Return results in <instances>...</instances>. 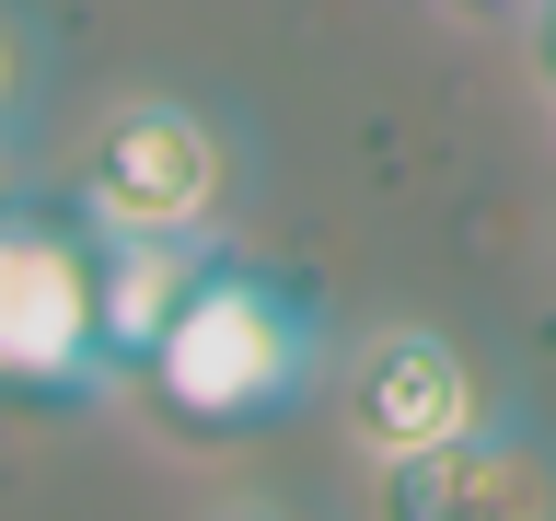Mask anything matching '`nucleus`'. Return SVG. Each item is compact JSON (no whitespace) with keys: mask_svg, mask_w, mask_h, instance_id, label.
Masks as SVG:
<instances>
[{"mask_svg":"<svg viewBox=\"0 0 556 521\" xmlns=\"http://www.w3.org/2000/svg\"><path fill=\"white\" fill-rule=\"evenodd\" d=\"M325 371H337V347H325V325H313L302 290H278L267 267H220L208 255L198 290H186V313L163 325V347L139 359V382L163 394L174 429H278V417H302L313 394H325Z\"/></svg>","mask_w":556,"mask_h":521,"instance_id":"f257e3e1","label":"nucleus"},{"mask_svg":"<svg viewBox=\"0 0 556 521\" xmlns=\"http://www.w3.org/2000/svg\"><path fill=\"white\" fill-rule=\"evenodd\" d=\"M243 198L232 128L186 93H104L70 139V220L81 232H220Z\"/></svg>","mask_w":556,"mask_h":521,"instance_id":"f03ea898","label":"nucleus"},{"mask_svg":"<svg viewBox=\"0 0 556 521\" xmlns=\"http://www.w3.org/2000/svg\"><path fill=\"white\" fill-rule=\"evenodd\" d=\"M0 394H35V406H104L116 394L81 220L0 208Z\"/></svg>","mask_w":556,"mask_h":521,"instance_id":"7ed1b4c3","label":"nucleus"},{"mask_svg":"<svg viewBox=\"0 0 556 521\" xmlns=\"http://www.w3.org/2000/svg\"><path fill=\"white\" fill-rule=\"evenodd\" d=\"M337 429L359 463H394V452H429V441H464L498 417V382L476 371V347L441 336V325H371V336L337 347Z\"/></svg>","mask_w":556,"mask_h":521,"instance_id":"20e7f679","label":"nucleus"},{"mask_svg":"<svg viewBox=\"0 0 556 521\" xmlns=\"http://www.w3.org/2000/svg\"><path fill=\"white\" fill-rule=\"evenodd\" d=\"M371 521H556V452L510 417L371 463Z\"/></svg>","mask_w":556,"mask_h":521,"instance_id":"39448f33","label":"nucleus"},{"mask_svg":"<svg viewBox=\"0 0 556 521\" xmlns=\"http://www.w3.org/2000/svg\"><path fill=\"white\" fill-rule=\"evenodd\" d=\"M198 267H208L198 232H93V325H104V359L116 371H139L163 347V325L186 313Z\"/></svg>","mask_w":556,"mask_h":521,"instance_id":"423d86ee","label":"nucleus"},{"mask_svg":"<svg viewBox=\"0 0 556 521\" xmlns=\"http://www.w3.org/2000/svg\"><path fill=\"white\" fill-rule=\"evenodd\" d=\"M24 93H35V47H24V24L0 12V139L24 128Z\"/></svg>","mask_w":556,"mask_h":521,"instance_id":"0eeeda50","label":"nucleus"},{"mask_svg":"<svg viewBox=\"0 0 556 521\" xmlns=\"http://www.w3.org/2000/svg\"><path fill=\"white\" fill-rule=\"evenodd\" d=\"M521 47H533V81H545V104H556V0L521 12Z\"/></svg>","mask_w":556,"mask_h":521,"instance_id":"6e6552de","label":"nucleus"},{"mask_svg":"<svg viewBox=\"0 0 556 521\" xmlns=\"http://www.w3.org/2000/svg\"><path fill=\"white\" fill-rule=\"evenodd\" d=\"M208 521H302V510H278V498H220Z\"/></svg>","mask_w":556,"mask_h":521,"instance_id":"1a4fd4ad","label":"nucleus"},{"mask_svg":"<svg viewBox=\"0 0 556 521\" xmlns=\"http://www.w3.org/2000/svg\"><path fill=\"white\" fill-rule=\"evenodd\" d=\"M452 12H476V24H510V12H533V0H452Z\"/></svg>","mask_w":556,"mask_h":521,"instance_id":"9d476101","label":"nucleus"},{"mask_svg":"<svg viewBox=\"0 0 556 521\" xmlns=\"http://www.w3.org/2000/svg\"><path fill=\"white\" fill-rule=\"evenodd\" d=\"M12 198H24V186H12V139H0V208H12Z\"/></svg>","mask_w":556,"mask_h":521,"instance_id":"9b49d317","label":"nucleus"}]
</instances>
